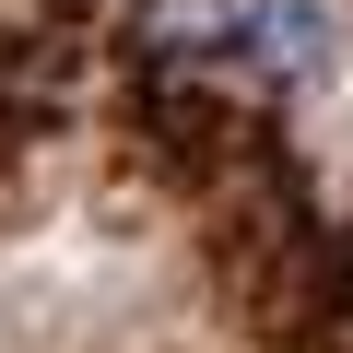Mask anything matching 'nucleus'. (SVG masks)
Returning <instances> with one entry per match:
<instances>
[{"mask_svg": "<svg viewBox=\"0 0 353 353\" xmlns=\"http://www.w3.org/2000/svg\"><path fill=\"white\" fill-rule=\"evenodd\" d=\"M236 59L259 83L306 94V83L341 71V12H330V0H236Z\"/></svg>", "mask_w": 353, "mask_h": 353, "instance_id": "nucleus-1", "label": "nucleus"}]
</instances>
